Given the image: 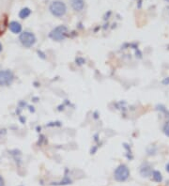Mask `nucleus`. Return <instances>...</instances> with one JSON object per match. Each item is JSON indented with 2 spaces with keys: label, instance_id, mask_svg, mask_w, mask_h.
<instances>
[{
  "label": "nucleus",
  "instance_id": "f257e3e1",
  "mask_svg": "<svg viewBox=\"0 0 169 186\" xmlns=\"http://www.w3.org/2000/svg\"><path fill=\"white\" fill-rule=\"evenodd\" d=\"M49 11L56 17H62L67 12V7L64 2L56 0V1L51 3L49 7Z\"/></svg>",
  "mask_w": 169,
  "mask_h": 186
},
{
  "label": "nucleus",
  "instance_id": "f03ea898",
  "mask_svg": "<svg viewBox=\"0 0 169 186\" xmlns=\"http://www.w3.org/2000/svg\"><path fill=\"white\" fill-rule=\"evenodd\" d=\"M67 36H68V28L65 25H58V27L54 28L49 34V37L56 41L65 40Z\"/></svg>",
  "mask_w": 169,
  "mask_h": 186
},
{
  "label": "nucleus",
  "instance_id": "7ed1b4c3",
  "mask_svg": "<svg viewBox=\"0 0 169 186\" xmlns=\"http://www.w3.org/2000/svg\"><path fill=\"white\" fill-rule=\"evenodd\" d=\"M129 176H130V170L127 165H120L116 168L115 174H114L116 181H120V182L125 181L129 178Z\"/></svg>",
  "mask_w": 169,
  "mask_h": 186
},
{
  "label": "nucleus",
  "instance_id": "20e7f679",
  "mask_svg": "<svg viewBox=\"0 0 169 186\" xmlns=\"http://www.w3.org/2000/svg\"><path fill=\"white\" fill-rule=\"evenodd\" d=\"M19 40L21 41V43L27 48L32 47L36 43V40H37L35 35L31 32H28V31H24V32L21 33Z\"/></svg>",
  "mask_w": 169,
  "mask_h": 186
},
{
  "label": "nucleus",
  "instance_id": "39448f33",
  "mask_svg": "<svg viewBox=\"0 0 169 186\" xmlns=\"http://www.w3.org/2000/svg\"><path fill=\"white\" fill-rule=\"evenodd\" d=\"M14 80V75L10 70L0 71V86H10Z\"/></svg>",
  "mask_w": 169,
  "mask_h": 186
},
{
  "label": "nucleus",
  "instance_id": "423d86ee",
  "mask_svg": "<svg viewBox=\"0 0 169 186\" xmlns=\"http://www.w3.org/2000/svg\"><path fill=\"white\" fill-rule=\"evenodd\" d=\"M71 5L75 11H81L84 7V0H71Z\"/></svg>",
  "mask_w": 169,
  "mask_h": 186
},
{
  "label": "nucleus",
  "instance_id": "0eeeda50",
  "mask_svg": "<svg viewBox=\"0 0 169 186\" xmlns=\"http://www.w3.org/2000/svg\"><path fill=\"white\" fill-rule=\"evenodd\" d=\"M8 27H10V30L14 34H19L22 31L21 24L19 22H16V21H12L8 24Z\"/></svg>",
  "mask_w": 169,
  "mask_h": 186
},
{
  "label": "nucleus",
  "instance_id": "6e6552de",
  "mask_svg": "<svg viewBox=\"0 0 169 186\" xmlns=\"http://www.w3.org/2000/svg\"><path fill=\"white\" fill-rule=\"evenodd\" d=\"M140 174L143 176V177H148L152 174V169H151V166L148 164L144 165L141 169H140Z\"/></svg>",
  "mask_w": 169,
  "mask_h": 186
},
{
  "label": "nucleus",
  "instance_id": "1a4fd4ad",
  "mask_svg": "<svg viewBox=\"0 0 169 186\" xmlns=\"http://www.w3.org/2000/svg\"><path fill=\"white\" fill-rule=\"evenodd\" d=\"M31 14V11L29 8H24L20 11L19 12V17L21 19H25L27 18V17Z\"/></svg>",
  "mask_w": 169,
  "mask_h": 186
},
{
  "label": "nucleus",
  "instance_id": "9d476101",
  "mask_svg": "<svg viewBox=\"0 0 169 186\" xmlns=\"http://www.w3.org/2000/svg\"><path fill=\"white\" fill-rule=\"evenodd\" d=\"M152 178H153V180H154L156 182H161V181H163V176H162V174H161L160 171H157V170H155V171L152 172Z\"/></svg>",
  "mask_w": 169,
  "mask_h": 186
},
{
  "label": "nucleus",
  "instance_id": "9b49d317",
  "mask_svg": "<svg viewBox=\"0 0 169 186\" xmlns=\"http://www.w3.org/2000/svg\"><path fill=\"white\" fill-rule=\"evenodd\" d=\"M71 183H72V181L67 176H65L63 181H61L60 182H53L52 185H67V184H71Z\"/></svg>",
  "mask_w": 169,
  "mask_h": 186
},
{
  "label": "nucleus",
  "instance_id": "f8f14e48",
  "mask_svg": "<svg viewBox=\"0 0 169 186\" xmlns=\"http://www.w3.org/2000/svg\"><path fill=\"white\" fill-rule=\"evenodd\" d=\"M163 130H164V133L166 136H169V120L165 122V124L164 125Z\"/></svg>",
  "mask_w": 169,
  "mask_h": 186
},
{
  "label": "nucleus",
  "instance_id": "ddd939ff",
  "mask_svg": "<svg viewBox=\"0 0 169 186\" xmlns=\"http://www.w3.org/2000/svg\"><path fill=\"white\" fill-rule=\"evenodd\" d=\"M76 63H77L78 65H83L84 63H86V60L82 57H77L76 58Z\"/></svg>",
  "mask_w": 169,
  "mask_h": 186
},
{
  "label": "nucleus",
  "instance_id": "4468645a",
  "mask_svg": "<svg viewBox=\"0 0 169 186\" xmlns=\"http://www.w3.org/2000/svg\"><path fill=\"white\" fill-rule=\"evenodd\" d=\"M38 54H39V56L41 57V58H43V59H45V55L43 54L41 52V51H38Z\"/></svg>",
  "mask_w": 169,
  "mask_h": 186
},
{
  "label": "nucleus",
  "instance_id": "2eb2a0df",
  "mask_svg": "<svg viewBox=\"0 0 169 186\" xmlns=\"http://www.w3.org/2000/svg\"><path fill=\"white\" fill-rule=\"evenodd\" d=\"M159 107H161V110H162V111H164V113H166V114H167V116H169V111H166V110L164 109V106H162V105H160Z\"/></svg>",
  "mask_w": 169,
  "mask_h": 186
},
{
  "label": "nucleus",
  "instance_id": "dca6fc26",
  "mask_svg": "<svg viewBox=\"0 0 169 186\" xmlns=\"http://www.w3.org/2000/svg\"><path fill=\"white\" fill-rule=\"evenodd\" d=\"M163 84H164V85H169V77H168V78H165L164 80H163Z\"/></svg>",
  "mask_w": 169,
  "mask_h": 186
},
{
  "label": "nucleus",
  "instance_id": "f3484780",
  "mask_svg": "<svg viewBox=\"0 0 169 186\" xmlns=\"http://www.w3.org/2000/svg\"><path fill=\"white\" fill-rule=\"evenodd\" d=\"M4 180H3V178L0 176V186H4Z\"/></svg>",
  "mask_w": 169,
  "mask_h": 186
},
{
  "label": "nucleus",
  "instance_id": "a211bd4d",
  "mask_svg": "<svg viewBox=\"0 0 169 186\" xmlns=\"http://www.w3.org/2000/svg\"><path fill=\"white\" fill-rule=\"evenodd\" d=\"M141 4H142V0H139L138 1V8H141Z\"/></svg>",
  "mask_w": 169,
  "mask_h": 186
},
{
  "label": "nucleus",
  "instance_id": "6ab92c4d",
  "mask_svg": "<svg viewBox=\"0 0 169 186\" xmlns=\"http://www.w3.org/2000/svg\"><path fill=\"white\" fill-rule=\"evenodd\" d=\"M166 171H167V172L169 173V164H168V165H166Z\"/></svg>",
  "mask_w": 169,
  "mask_h": 186
},
{
  "label": "nucleus",
  "instance_id": "aec40b11",
  "mask_svg": "<svg viewBox=\"0 0 169 186\" xmlns=\"http://www.w3.org/2000/svg\"><path fill=\"white\" fill-rule=\"evenodd\" d=\"M2 51V45H1V43H0V52H1Z\"/></svg>",
  "mask_w": 169,
  "mask_h": 186
},
{
  "label": "nucleus",
  "instance_id": "412c9836",
  "mask_svg": "<svg viewBox=\"0 0 169 186\" xmlns=\"http://www.w3.org/2000/svg\"><path fill=\"white\" fill-rule=\"evenodd\" d=\"M165 1H167V2H169V0H165Z\"/></svg>",
  "mask_w": 169,
  "mask_h": 186
}]
</instances>
